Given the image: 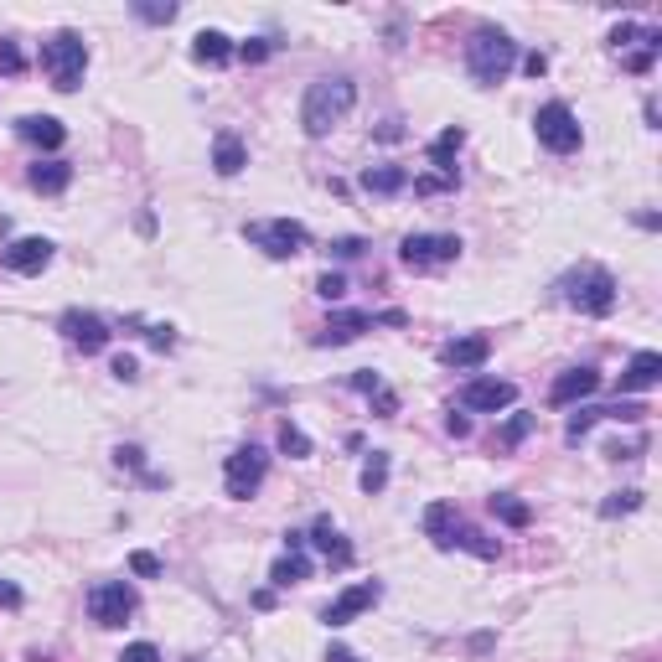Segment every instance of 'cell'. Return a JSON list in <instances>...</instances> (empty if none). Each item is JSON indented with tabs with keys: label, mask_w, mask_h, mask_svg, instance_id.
<instances>
[{
	"label": "cell",
	"mask_w": 662,
	"mask_h": 662,
	"mask_svg": "<svg viewBox=\"0 0 662 662\" xmlns=\"http://www.w3.org/2000/svg\"><path fill=\"white\" fill-rule=\"evenodd\" d=\"M595 388H600V373H595V368H569V373H559V378H554L549 404H554V409H569V404L590 399Z\"/></svg>",
	"instance_id": "cell-16"
},
{
	"label": "cell",
	"mask_w": 662,
	"mask_h": 662,
	"mask_svg": "<svg viewBox=\"0 0 662 662\" xmlns=\"http://www.w3.org/2000/svg\"><path fill=\"white\" fill-rule=\"evenodd\" d=\"M269 52H275V47H269L264 37H254V42H244V47H238V57H244V63H264Z\"/></svg>",
	"instance_id": "cell-42"
},
{
	"label": "cell",
	"mask_w": 662,
	"mask_h": 662,
	"mask_svg": "<svg viewBox=\"0 0 662 662\" xmlns=\"http://www.w3.org/2000/svg\"><path fill=\"white\" fill-rule=\"evenodd\" d=\"M57 331L83 352V357H94V352H104L109 347V326H104V316H94V311H63V321H57Z\"/></svg>",
	"instance_id": "cell-10"
},
{
	"label": "cell",
	"mask_w": 662,
	"mask_h": 662,
	"mask_svg": "<svg viewBox=\"0 0 662 662\" xmlns=\"http://www.w3.org/2000/svg\"><path fill=\"white\" fill-rule=\"evenodd\" d=\"M399 259H404V269L425 275V269H440V264L461 259V238L456 233H409L399 244Z\"/></svg>",
	"instance_id": "cell-7"
},
{
	"label": "cell",
	"mask_w": 662,
	"mask_h": 662,
	"mask_svg": "<svg viewBox=\"0 0 662 662\" xmlns=\"http://www.w3.org/2000/svg\"><path fill=\"white\" fill-rule=\"evenodd\" d=\"M533 130H538V145L554 150V156H569V150H580V145H585V130H580L575 109L559 104V99L533 114Z\"/></svg>",
	"instance_id": "cell-6"
},
{
	"label": "cell",
	"mask_w": 662,
	"mask_h": 662,
	"mask_svg": "<svg viewBox=\"0 0 662 662\" xmlns=\"http://www.w3.org/2000/svg\"><path fill=\"white\" fill-rule=\"evenodd\" d=\"M331 249H337L342 259H352V254H363V238H337V244H331Z\"/></svg>",
	"instance_id": "cell-48"
},
{
	"label": "cell",
	"mask_w": 662,
	"mask_h": 662,
	"mask_svg": "<svg viewBox=\"0 0 662 662\" xmlns=\"http://www.w3.org/2000/svg\"><path fill=\"white\" fill-rule=\"evenodd\" d=\"M140 21H150V26H166V21H176V6H171V0H166V6H156V0H135V6H130Z\"/></svg>",
	"instance_id": "cell-33"
},
{
	"label": "cell",
	"mask_w": 662,
	"mask_h": 662,
	"mask_svg": "<svg viewBox=\"0 0 662 662\" xmlns=\"http://www.w3.org/2000/svg\"><path fill=\"white\" fill-rule=\"evenodd\" d=\"M357 481H363L368 497H378V492L388 487V450H373V456L363 461V476H357Z\"/></svg>",
	"instance_id": "cell-31"
},
{
	"label": "cell",
	"mask_w": 662,
	"mask_h": 662,
	"mask_svg": "<svg viewBox=\"0 0 662 662\" xmlns=\"http://www.w3.org/2000/svg\"><path fill=\"white\" fill-rule=\"evenodd\" d=\"M249 166V150H244V140H238L233 130H223L218 140H213V171L218 176H238Z\"/></svg>",
	"instance_id": "cell-22"
},
{
	"label": "cell",
	"mask_w": 662,
	"mask_h": 662,
	"mask_svg": "<svg viewBox=\"0 0 662 662\" xmlns=\"http://www.w3.org/2000/svg\"><path fill=\"white\" fill-rule=\"evenodd\" d=\"M145 342L166 352V347H176V331H171V326H145Z\"/></svg>",
	"instance_id": "cell-43"
},
{
	"label": "cell",
	"mask_w": 662,
	"mask_h": 662,
	"mask_svg": "<svg viewBox=\"0 0 662 662\" xmlns=\"http://www.w3.org/2000/svg\"><path fill=\"white\" fill-rule=\"evenodd\" d=\"M316 295H321V300H342V295H347V275H321V280H316Z\"/></svg>",
	"instance_id": "cell-37"
},
{
	"label": "cell",
	"mask_w": 662,
	"mask_h": 662,
	"mask_svg": "<svg viewBox=\"0 0 662 662\" xmlns=\"http://www.w3.org/2000/svg\"><path fill=\"white\" fill-rule=\"evenodd\" d=\"M363 187L378 192V197H394V192L409 187V171H404V166H368V171H363Z\"/></svg>",
	"instance_id": "cell-26"
},
{
	"label": "cell",
	"mask_w": 662,
	"mask_h": 662,
	"mask_svg": "<svg viewBox=\"0 0 662 662\" xmlns=\"http://www.w3.org/2000/svg\"><path fill=\"white\" fill-rule=\"evenodd\" d=\"M244 238L254 249H264L269 259H295V254H306L311 244V233L306 223H295V218H269V223H244Z\"/></svg>",
	"instance_id": "cell-5"
},
{
	"label": "cell",
	"mask_w": 662,
	"mask_h": 662,
	"mask_svg": "<svg viewBox=\"0 0 662 662\" xmlns=\"http://www.w3.org/2000/svg\"><path fill=\"white\" fill-rule=\"evenodd\" d=\"M456 523H461V513L450 502H430L425 507V533H430L435 549H450V533H456Z\"/></svg>",
	"instance_id": "cell-23"
},
{
	"label": "cell",
	"mask_w": 662,
	"mask_h": 662,
	"mask_svg": "<svg viewBox=\"0 0 662 662\" xmlns=\"http://www.w3.org/2000/svg\"><path fill=\"white\" fill-rule=\"evenodd\" d=\"M26 187L42 192V197H63L73 187V166L68 161H37L32 171H26Z\"/></svg>",
	"instance_id": "cell-19"
},
{
	"label": "cell",
	"mask_w": 662,
	"mask_h": 662,
	"mask_svg": "<svg viewBox=\"0 0 662 662\" xmlns=\"http://www.w3.org/2000/svg\"><path fill=\"white\" fill-rule=\"evenodd\" d=\"M518 63V42L502 32V26H476L471 42H466V73L481 88H497Z\"/></svg>",
	"instance_id": "cell-2"
},
{
	"label": "cell",
	"mask_w": 662,
	"mask_h": 662,
	"mask_svg": "<svg viewBox=\"0 0 662 662\" xmlns=\"http://www.w3.org/2000/svg\"><path fill=\"white\" fill-rule=\"evenodd\" d=\"M306 544H316V549H321V559H326L331 569H352V544H347V538L337 533V523H331L326 513H321V518L311 523Z\"/></svg>",
	"instance_id": "cell-15"
},
{
	"label": "cell",
	"mask_w": 662,
	"mask_h": 662,
	"mask_svg": "<svg viewBox=\"0 0 662 662\" xmlns=\"http://www.w3.org/2000/svg\"><path fill=\"white\" fill-rule=\"evenodd\" d=\"M533 425H538V414H513V419H507V425H502V435H497V445H502V450H513V445H523V440L533 435Z\"/></svg>",
	"instance_id": "cell-32"
},
{
	"label": "cell",
	"mask_w": 662,
	"mask_h": 662,
	"mask_svg": "<svg viewBox=\"0 0 662 662\" xmlns=\"http://www.w3.org/2000/svg\"><path fill=\"white\" fill-rule=\"evenodd\" d=\"M642 507V492H616L611 502H600V518H621V513H637Z\"/></svg>",
	"instance_id": "cell-34"
},
{
	"label": "cell",
	"mask_w": 662,
	"mask_h": 662,
	"mask_svg": "<svg viewBox=\"0 0 662 662\" xmlns=\"http://www.w3.org/2000/svg\"><path fill=\"white\" fill-rule=\"evenodd\" d=\"M0 73H6V78H21L26 73V52L16 42H0Z\"/></svg>",
	"instance_id": "cell-35"
},
{
	"label": "cell",
	"mask_w": 662,
	"mask_h": 662,
	"mask_svg": "<svg viewBox=\"0 0 662 662\" xmlns=\"http://www.w3.org/2000/svg\"><path fill=\"white\" fill-rule=\"evenodd\" d=\"M264 471H269V456L259 445H238L233 456H228V466H223V487H228V497H238V502H249L259 487H264Z\"/></svg>",
	"instance_id": "cell-8"
},
{
	"label": "cell",
	"mask_w": 662,
	"mask_h": 662,
	"mask_svg": "<svg viewBox=\"0 0 662 662\" xmlns=\"http://www.w3.org/2000/svg\"><path fill=\"white\" fill-rule=\"evenodd\" d=\"M352 104H357V83L352 78H342V73L337 78H316L306 88V104H300V125H306L311 140H321L352 114Z\"/></svg>",
	"instance_id": "cell-1"
},
{
	"label": "cell",
	"mask_w": 662,
	"mask_h": 662,
	"mask_svg": "<svg viewBox=\"0 0 662 662\" xmlns=\"http://www.w3.org/2000/svg\"><path fill=\"white\" fill-rule=\"evenodd\" d=\"M492 513H497L507 528H528V523H533V507L518 502L513 492H497V497H492Z\"/></svg>",
	"instance_id": "cell-29"
},
{
	"label": "cell",
	"mask_w": 662,
	"mask_h": 662,
	"mask_svg": "<svg viewBox=\"0 0 662 662\" xmlns=\"http://www.w3.org/2000/svg\"><path fill=\"white\" fill-rule=\"evenodd\" d=\"M269 580H275L280 590L300 585V580H311V559L306 549H285V559H275V569H269Z\"/></svg>",
	"instance_id": "cell-24"
},
{
	"label": "cell",
	"mask_w": 662,
	"mask_h": 662,
	"mask_svg": "<svg viewBox=\"0 0 662 662\" xmlns=\"http://www.w3.org/2000/svg\"><path fill=\"white\" fill-rule=\"evenodd\" d=\"M378 595H383V585L378 580H363V585H352V590H342L337 600H331V606L321 611V621L337 631V626H347L352 616H363L368 606H378Z\"/></svg>",
	"instance_id": "cell-12"
},
{
	"label": "cell",
	"mask_w": 662,
	"mask_h": 662,
	"mask_svg": "<svg viewBox=\"0 0 662 662\" xmlns=\"http://www.w3.org/2000/svg\"><path fill=\"white\" fill-rule=\"evenodd\" d=\"M518 399V383H507V378H471L461 388V409H476V414H497Z\"/></svg>",
	"instance_id": "cell-11"
},
{
	"label": "cell",
	"mask_w": 662,
	"mask_h": 662,
	"mask_svg": "<svg viewBox=\"0 0 662 662\" xmlns=\"http://www.w3.org/2000/svg\"><path fill=\"white\" fill-rule=\"evenodd\" d=\"M450 549H471L476 559H497V554H502L487 533H476V528H466V523H456V533H450Z\"/></svg>",
	"instance_id": "cell-28"
},
{
	"label": "cell",
	"mask_w": 662,
	"mask_h": 662,
	"mask_svg": "<svg viewBox=\"0 0 662 662\" xmlns=\"http://www.w3.org/2000/svg\"><path fill=\"white\" fill-rule=\"evenodd\" d=\"M0 606H11V611L21 606V590H16L11 580H0Z\"/></svg>",
	"instance_id": "cell-49"
},
{
	"label": "cell",
	"mask_w": 662,
	"mask_h": 662,
	"mask_svg": "<svg viewBox=\"0 0 662 662\" xmlns=\"http://www.w3.org/2000/svg\"><path fill=\"white\" fill-rule=\"evenodd\" d=\"M42 68H47V78H52L57 94H73V88L83 83V68H88V47H83V37H78V32H57V37H47V42H42Z\"/></svg>",
	"instance_id": "cell-4"
},
{
	"label": "cell",
	"mask_w": 662,
	"mask_h": 662,
	"mask_svg": "<svg viewBox=\"0 0 662 662\" xmlns=\"http://www.w3.org/2000/svg\"><path fill=\"white\" fill-rule=\"evenodd\" d=\"M445 430L456 435V440H466V435H471V419H466V414H450V419H445Z\"/></svg>",
	"instance_id": "cell-47"
},
{
	"label": "cell",
	"mask_w": 662,
	"mask_h": 662,
	"mask_svg": "<svg viewBox=\"0 0 662 662\" xmlns=\"http://www.w3.org/2000/svg\"><path fill=\"white\" fill-rule=\"evenodd\" d=\"M523 73H528V78H544V73H549V57H544V52H528V57H523Z\"/></svg>",
	"instance_id": "cell-45"
},
{
	"label": "cell",
	"mask_w": 662,
	"mask_h": 662,
	"mask_svg": "<svg viewBox=\"0 0 662 662\" xmlns=\"http://www.w3.org/2000/svg\"><path fill=\"white\" fill-rule=\"evenodd\" d=\"M275 440H280L285 456H295V461H306V456H311V435L300 430L295 419H280V435H275Z\"/></svg>",
	"instance_id": "cell-30"
},
{
	"label": "cell",
	"mask_w": 662,
	"mask_h": 662,
	"mask_svg": "<svg viewBox=\"0 0 662 662\" xmlns=\"http://www.w3.org/2000/svg\"><path fill=\"white\" fill-rule=\"evenodd\" d=\"M0 264H6L11 275H42V269L52 264V244L47 238H16V244L0 254Z\"/></svg>",
	"instance_id": "cell-14"
},
{
	"label": "cell",
	"mask_w": 662,
	"mask_h": 662,
	"mask_svg": "<svg viewBox=\"0 0 662 662\" xmlns=\"http://www.w3.org/2000/svg\"><path fill=\"white\" fill-rule=\"evenodd\" d=\"M662 383V352H637L626 363V373H621V394H652V388Z\"/></svg>",
	"instance_id": "cell-18"
},
{
	"label": "cell",
	"mask_w": 662,
	"mask_h": 662,
	"mask_svg": "<svg viewBox=\"0 0 662 662\" xmlns=\"http://www.w3.org/2000/svg\"><path fill=\"white\" fill-rule=\"evenodd\" d=\"M461 145H466V130H461V125H445V130L430 140V166L445 176V182H456V166H450V161H456Z\"/></svg>",
	"instance_id": "cell-21"
},
{
	"label": "cell",
	"mask_w": 662,
	"mask_h": 662,
	"mask_svg": "<svg viewBox=\"0 0 662 662\" xmlns=\"http://www.w3.org/2000/svg\"><path fill=\"white\" fill-rule=\"evenodd\" d=\"M456 182H445V176H414V192L419 197H435V192H450Z\"/></svg>",
	"instance_id": "cell-38"
},
{
	"label": "cell",
	"mask_w": 662,
	"mask_h": 662,
	"mask_svg": "<svg viewBox=\"0 0 662 662\" xmlns=\"http://www.w3.org/2000/svg\"><path fill=\"white\" fill-rule=\"evenodd\" d=\"M114 461H119V466H130V471H140V466H145V450H140V445H119V450H114Z\"/></svg>",
	"instance_id": "cell-44"
},
{
	"label": "cell",
	"mask_w": 662,
	"mask_h": 662,
	"mask_svg": "<svg viewBox=\"0 0 662 662\" xmlns=\"http://www.w3.org/2000/svg\"><path fill=\"white\" fill-rule=\"evenodd\" d=\"M373 399H378V414H383V419H394V414H399V394H388V388H378Z\"/></svg>",
	"instance_id": "cell-46"
},
{
	"label": "cell",
	"mask_w": 662,
	"mask_h": 662,
	"mask_svg": "<svg viewBox=\"0 0 662 662\" xmlns=\"http://www.w3.org/2000/svg\"><path fill=\"white\" fill-rule=\"evenodd\" d=\"M16 135L32 140V145H42V150H57V145L68 140V125H63V119H52V114H26L21 125H16Z\"/></svg>",
	"instance_id": "cell-20"
},
{
	"label": "cell",
	"mask_w": 662,
	"mask_h": 662,
	"mask_svg": "<svg viewBox=\"0 0 662 662\" xmlns=\"http://www.w3.org/2000/svg\"><path fill=\"white\" fill-rule=\"evenodd\" d=\"M275 606V590H254V611H269Z\"/></svg>",
	"instance_id": "cell-50"
},
{
	"label": "cell",
	"mask_w": 662,
	"mask_h": 662,
	"mask_svg": "<svg viewBox=\"0 0 662 662\" xmlns=\"http://www.w3.org/2000/svg\"><path fill=\"white\" fill-rule=\"evenodd\" d=\"M119 662H161V652L150 647V642H135V647H125V652H119Z\"/></svg>",
	"instance_id": "cell-40"
},
{
	"label": "cell",
	"mask_w": 662,
	"mask_h": 662,
	"mask_svg": "<svg viewBox=\"0 0 662 662\" xmlns=\"http://www.w3.org/2000/svg\"><path fill=\"white\" fill-rule=\"evenodd\" d=\"M130 575L156 580V575H161V559H156V554H145V549H140V554H130Z\"/></svg>",
	"instance_id": "cell-36"
},
{
	"label": "cell",
	"mask_w": 662,
	"mask_h": 662,
	"mask_svg": "<svg viewBox=\"0 0 662 662\" xmlns=\"http://www.w3.org/2000/svg\"><path fill=\"white\" fill-rule=\"evenodd\" d=\"M657 52H662V26H642V47H637V52H626V73L647 78L652 63H657Z\"/></svg>",
	"instance_id": "cell-25"
},
{
	"label": "cell",
	"mask_w": 662,
	"mask_h": 662,
	"mask_svg": "<svg viewBox=\"0 0 662 662\" xmlns=\"http://www.w3.org/2000/svg\"><path fill=\"white\" fill-rule=\"evenodd\" d=\"M352 388H357V394H378L383 378H378L373 368H357V373H352Z\"/></svg>",
	"instance_id": "cell-41"
},
{
	"label": "cell",
	"mask_w": 662,
	"mask_h": 662,
	"mask_svg": "<svg viewBox=\"0 0 662 662\" xmlns=\"http://www.w3.org/2000/svg\"><path fill=\"white\" fill-rule=\"evenodd\" d=\"M192 57H197V63H207V68H223L228 57H233V42H228L223 32H197Z\"/></svg>",
	"instance_id": "cell-27"
},
{
	"label": "cell",
	"mask_w": 662,
	"mask_h": 662,
	"mask_svg": "<svg viewBox=\"0 0 662 662\" xmlns=\"http://www.w3.org/2000/svg\"><path fill=\"white\" fill-rule=\"evenodd\" d=\"M373 326V311H337L321 331H316V347H342V342H357L363 331Z\"/></svg>",
	"instance_id": "cell-17"
},
{
	"label": "cell",
	"mask_w": 662,
	"mask_h": 662,
	"mask_svg": "<svg viewBox=\"0 0 662 662\" xmlns=\"http://www.w3.org/2000/svg\"><path fill=\"white\" fill-rule=\"evenodd\" d=\"M135 611H140V595L130 590V580H104L88 590V616L99 626H125Z\"/></svg>",
	"instance_id": "cell-9"
},
{
	"label": "cell",
	"mask_w": 662,
	"mask_h": 662,
	"mask_svg": "<svg viewBox=\"0 0 662 662\" xmlns=\"http://www.w3.org/2000/svg\"><path fill=\"white\" fill-rule=\"evenodd\" d=\"M559 300L575 306L580 316H611L616 311V275L600 264H580L559 280Z\"/></svg>",
	"instance_id": "cell-3"
},
{
	"label": "cell",
	"mask_w": 662,
	"mask_h": 662,
	"mask_svg": "<svg viewBox=\"0 0 662 662\" xmlns=\"http://www.w3.org/2000/svg\"><path fill=\"white\" fill-rule=\"evenodd\" d=\"M109 373H114L119 383H135V373H140V368H135V357H130V352H119L114 363H109Z\"/></svg>",
	"instance_id": "cell-39"
},
{
	"label": "cell",
	"mask_w": 662,
	"mask_h": 662,
	"mask_svg": "<svg viewBox=\"0 0 662 662\" xmlns=\"http://www.w3.org/2000/svg\"><path fill=\"white\" fill-rule=\"evenodd\" d=\"M487 357H492V337H487V331H471V337H456V342L440 347V363L445 368H461V373L481 368Z\"/></svg>",
	"instance_id": "cell-13"
}]
</instances>
